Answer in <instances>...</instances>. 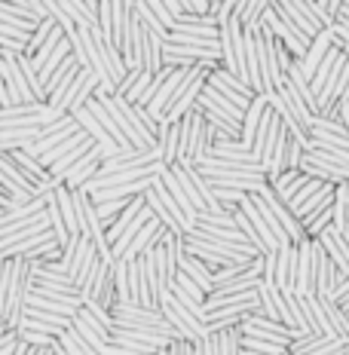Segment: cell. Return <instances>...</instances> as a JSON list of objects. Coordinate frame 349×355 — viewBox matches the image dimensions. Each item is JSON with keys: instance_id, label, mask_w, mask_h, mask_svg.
Wrapping results in <instances>:
<instances>
[{"instance_id": "obj_1", "label": "cell", "mask_w": 349, "mask_h": 355, "mask_svg": "<svg viewBox=\"0 0 349 355\" xmlns=\"http://www.w3.org/2000/svg\"><path fill=\"white\" fill-rule=\"evenodd\" d=\"M31 285H34L31 282V263L22 261V257H12L10 261V282H6L3 300H0V322H3V328L16 331L19 322L25 319Z\"/></svg>"}, {"instance_id": "obj_2", "label": "cell", "mask_w": 349, "mask_h": 355, "mask_svg": "<svg viewBox=\"0 0 349 355\" xmlns=\"http://www.w3.org/2000/svg\"><path fill=\"white\" fill-rule=\"evenodd\" d=\"M184 254L203 261L209 270H218V266H227V263H239V261H251V257H261L255 248H248V245H227V242H218V239H212V236H203L196 230L184 236Z\"/></svg>"}, {"instance_id": "obj_3", "label": "cell", "mask_w": 349, "mask_h": 355, "mask_svg": "<svg viewBox=\"0 0 349 355\" xmlns=\"http://www.w3.org/2000/svg\"><path fill=\"white\" fill-rule=\"evenodd\" d=\"M212 132L205 125L203 110H193L181 120V147H178V162L181 168H196L212 150Z\"/></svg>"}, {"instance_id": "obj_4", "label": "cell", "mask_w": 349, "mask_h": 355, "mask_svg": "<svg viewBox=\"0 0 349 355\" xmlns=\"http://www.w3.org/2000/svg\"><path fill=\"white\" fill-rule=\"evenodd\" d=\"M110 319H114V328L151 331V334H162V337L175 340L172 324L162 319L160 309H144V306H135V303H117V306L110 309Z\"/></svg>"}, {"instance_id": "obj_5", "label": "cell", "mask_w": 349, "mask_h": 355, "mask_svg": "<svg viewBox=\"0 0 349 355\" xmlns=\"http://www.w3.org/2000/svg\"><path fill=\"white\" fill-rule=\"evenodd\" d=\"M160 313H162V319L172 324L175 340L199 343V340L209 337V328H205V322H203V319H196L193 313H187V309H184L181 303L175 300V294H172V291L162 294V297H160Z\"/></svg>"}, {"instance_id": "obj_6", "label": "cell", "mask_w": 349, "mask_h": 355, "mask_svg": "<svg viewBox=\"0 0 349 355\" xmlns=\"http://www.w3.org/2000/svg\"><path fill=\"white\" fill-rule=\"evenodd\" d=\"M294 257L297 248L285 245L264 257V285L279 288V291H294Z\"/></svg>"}, {"instance_id": "obj_7", "label": "cell", "mask_w": 349, "mask_h": 355, "mask_svg": "<svg viewBox=\"0 0 349 355\" xmlns=\"http://www.w3.org/2000/svg\"><path fill=\"white\" fill-rule=\"evenodd\" d=\"M205 86L214 89L218 95H224L230 105L239 107L242 114L251 107V101H255V92H251V89L245 86L242 80L236 77V73H230V71H224V68H212L209 77H205Z\"/></svg>"}, {"instance_id": "obj_8", "label": "cell", "mask_w": 349, "mask_h": 355, "mask_svg": "<svg viewBox=\"0 0 349 355\" xmlns=\"http://www.w3.org/2000/svg\"><path fill=\"white\" fill-rule=\"evenodd\" d=\"M273 6H276L279 19L288 21V25H291L294 31H300L303 37H307V40H316V37L325 31V28L313 19V12H309L307 0H273Z\"/></svg>"}, {"instance_id": "obj_9", "label": "cell", "mask_w": 349, "mask_h": 355, "mask_svg": "<svg viewBox=\"0 0 349 355\" xmlns=\"http://www.w3.org/2000/svg\"><path fill=\"white\" fill-rule=\"evenodd\" d=\"M239 331H242V337L266 340V343H279V346H291L297 340V334L291 328H285V324L276 322V319H266V315H261V313H255L248 322H242Z\"/></svg>"}, {"instance_id": "obj_10", "label": "cell", "mask_w": 349, "mask_h": 355, "mask_svg": "<svg viewBox=\"0 0 349 355\" xmlns=\"http://www.w3.org/2000/svg\"><path fill=\"white\" fill-rule=\"evenodd\" d=\"M95 257H99V251H95V245L86 239V236H77V239L68 242V248L62 251V266H65V272H68L74 288H77L80 276L89 270V263H92Z\"/></svg>"}, {"instance_id": "obj_11", "label": "cell", "mask_w": 349, "mask_h": 355, "mask_svg": "<svg viewBox=\"0 0 349 355\" xmlns=\"http://www.w3.org/2000/svg\"><path fill=\"white\" fill-rule=\"evenodd\" d=\"M294 257V294L297 297H316V263H313V239H303Z\"/></svg>"}, {"instance_id": "obj_12", "label": "cell", "mask_w": 349, "mask_h": 355, "mask_svg": "<svg viewBox=\"0 0 349 355\" xmlns=\"http://www.w3.org/2000/svg\"><path fill=\"white\" fill-rule=\"evenodd\" d=\"M3 86H6V107L34 101L31 86L25 83V73L19 68V55L12 53H3Z\"/></svg>"}, {"instance_id": "obj_13", "label": "cell", "mask_w": 349, "mask_h": 355, "mask_svg": "<svg viewBox=\"0 0 349 355\" xmlns=\"http://www.w3.org/2000/svg\"><path fill=\"white\" fill-rule=\"evenodd\" d=\"M16 331H34V334H46V337H62L65 331H71V319L65 315H53V313H40V309H25V319L19 322Z\"/></svg>"}, {"instance_id": "obj_14", "label": "cell", "mask_w": 349, "mask_h": 355, "mask_svg": "<svg viewBox=\"0 0 349 355\" xmlns=\"http://www.w3.org/2000/svg\"><path fill=\"white\" fill-rule=\"evenodd\" d=\"M80 132V125H77V120L74 116H65L62 123H56V125H49V129H43V135L37 138V141L28 147V157H34V159H40L43 153H49L53 147H58V144H65L68 138H74Z\"/></svg>"}, {"instance_id": "obj_15", "label": "cell", "mask_w": 349, "mask_h": 355, "mask_svg": "<svg viewBox=\"0 0 349 355\" xmlns=\"http://www.w3.org/2000/svg\"><path fill=\"white\" fill-rule=\"evenodd\" d=\"M313 263H316V297H328L331 300L337 266L331 263L328 251L322 248V242H318V239H313Z\"/></svg>"}, {"instance_id": "obj_16", "label": "cell", "mask_w": 349, "mask_h": 355, "mask_svg": "<svg viewBox=\"0 0 349 355\" xmlns=\"http://www.w3.org/2000/svg\"><path fill=\"white\" fill-rule=\"evenodd\" d=\"M99 166H101V157L95 153V147H92V150H89L83 159L74 162V166L68 168V175L62 178V187H68L71 193H74V190H83L86 184L92 181L95 175H99Z\"/></svg>"}, {"instance_id": "obj_17", "label": "cell", "mask_w": 349, "mask_h": 355, "mask_svg": "<svg viewBox=\"0 0 349 355\" xmlns=\"http://www.w3.org/2000/svg\"><path fill=\"white\" fill-rule=\"evenodd\" d=\"M264 12H266L264 0H239V3H236V10H233V16L239 19L245 37H261V31H264V25H261Z\"/></svg>"}, {"instance_id": "obj_18", "label": "cell", "mask_w": 349, "mask_h": 355, "mask_svg": "<svg viewBox=\"0 0 349 355\" xmlns=\"http://www.w3.org/2000/svg\"><path fill=\"white\" fill-rule=\"evenodd\" d=\"M160 184L162 187L172 193V199H175V205L181 209V214H184V220H187V227H190V233L196 230V224H199V211L193 209V202L187 199V193L181 190V184H178V178H175V172L172 168H162V175H160Z\"/></svg>"}, {"instance_id": "obj_19", "label": "cell", "mask_w": 349, "mask_h": 355, "mask_svg": "<svg viewBox=\"0 0 349 355\" xmlns=\"http://www.w3.org/2000/svg\"><path fill=\"white\" fill-rule=\"evenodd\" d=\"M58 6L65 10L77 28H86V31H95L99 28V3H86V0H58Z\"/></svg>"}, {"instance_id": "obj_20", "label": "cell", "mask_w": 349, "mask_h": 355, "mask_svg": "<svg viewBox=\"0 0 349 355\" xmlns=\"http://www.w3.org/2000/svg\"><path fill=\"white\" fill-rule=\"evenodd\" d=\"M331 46H334V34H331V31H322L313 43H309V49H307V55H303V62H297V64H300V73H303V77L313 80V73L318 71V64L325 62V55L331 53Z\"/></svg>"}, {"instance_id": "obj_21", "label": "cell", "mask_w": 349, "mask_h": 355, "mask_svg": "<svg viewBox=\"0 0 349 355\" xmlns=\"http://www.w3.org/2000/svg\"><path fill=\"white\" fill-rule=\"evenodd\" d=\"M239 211L245 214V218H248V224H251V230H255V236L257 239L264 242V248L270 251H279V242H276V236H273V230H270V224H266V220L261 218V211L255 209V202H251V196H245L242 202H239Z\"/></svg>"}, {"instance_id": "obj_22", "label": "cell", "mask_w": 349, "mask_h": 355, "mask_svg": "<svg viewBox=\"0 0 349 355\" xmlns=\"http://www.w3.org/2000/svg\"><path fill=\"white\" fill-rule=\"evenodd\" d=\"M318 242H322V248L328 251L331 263L337 266L340 272H346V276H349V242H346V236H340L331 227V230H325L322 236H318Z\"/></svg>"}, {"instance_id": "obj_23", "label": "cell", "mask_w": 349, "mask_h": 355, "mask_svg": "<svg viewBox=\"0 0 349 355\" xmlns=\"http://www.w3.org/2000/svg\"><path fill=\"white\" fill-rule=\"evenodd\" d=\"M172 34H187V37H199V40H218V21L212 16H205V19L181 16Z\"/></svg>"}, {"instance_id": "obj_24", "label": "cell", "mask_w": 349, "mask_h": 355, "mask_svg": "<svg viewBox=\"0 0 349 355\" xmlns=\"http://www.w3.org/2000/svg\"><path fill=\"white\" fill-rule=\"evenodd\" d=\"M178 272H184V276H187L190 282H196L205 294H212V291H214L212 270H209V266H205L203 261H196V257L184 254V251H181V257H178Z\"/></svg>"}, {"instance_id": "obj_25", "label": "cell", "mask_w": 349, "mask_h": 355, "mask_svg": "<svg viewBox=\"0 0 349 355\" xmlns=\"http://www.w3.org/2000/svg\"><path fill=\"white\" fill-rule=\"evenodd\" d=\"M157 147L162 150V166H166V168H172L175 162H178V147H181V123L160 125Z\"/></svg>"}, {"instance_id": "obj_26", "label": "cell", "mask_w": 349, "mask_h": 355, "mask_svg": "<svg viewBox=\"0 0 349 355\" xmlns=\"http://www.w3.org/2000/svg\"><path fill=\"white\" fill-rule=\"evenodd\" d=\"M266 107H270L266 95H255L251 107L245 110V116H242V144L245 147H251V141H255V132H257V125H261V120H264Z\"/></svg>"}, {"instance_id": "obj_27", "label": "cell", "mask_w": 349, "mask_h": 355, "mask_svg": "<svg viewBox=\"0 0 349 355\" xmlns=\"http://www.w3.org/2000/svg\"><path fill=\"white\" fill-rule=\"evenodd\" d=\"M209 157L230 159V162H257L255 157H251V147H245L242 141H218V144H212ZM257 166H261V162H257Z\"/></svg>"}, {"instance_id": "obj_28", "label": "cell", "mask_w": 349, "mask_h": 355, "mask_svg": "<svg viewBox=\"0 0 349 355\" xmlns=\"http://www.w3.org/2000/svg\"><path fill=\"white\" fill-rule=\"evenodd\" d=\"M334 230L349 236V184L334 187Z\"/></svg>"}, {"instance_id": "obj_29", "label": "cell", "mask_w": 349, "mask_h": 355, "mask_svg": "<svg viewBox=\"0 0 349 355\" xmlns=\"http://www.w3.org/2000/svg\"><path fill=\"white\" fill-rule=\"evenodd\" d=\"M309 12L325 31H331L337 25V16H340V0H307Z\"/></svg>"}, {"instance_id": "obj_30", "label": "cell", "mask_w": 349, "mask_h": 355, "mask_svg": "<svg viewBox=\"0 0 349 355\" xmlns=\"http://www.w3.org/2000/svg\"><path fill=\"white\" fill-rule=\"evenodd\" d=\"M135 19L141 21V28H144L147 34H153V37H160V40L169 43V37H172V34H169L166 28L157 21V16L151 12V3H135Z\"/></svg>"}, {"instance_id": "obj_31", "label": "cell", "mask_w": 349, "mask_h": 355, "mask_svg": "<svg viewBox=\"0 0 349 355\" xmlns=\"http://www.w3.org/2000/svg\"><path fill=\"white\" fill-rule=\"evenodd\" d=\"M300 227H303V233H307V239H318L325 230H331L334 227V205L331 209H325V211H318V214H313V218H307Z\"/></svg>"}, {"instance_id": "obj_32", "label": "cell", "mask_w": 349, "mask_h": 355, "mask_svg": "<svg viewBox=\"0 0 349 355\" xmlns=\"http://www.w3.org/2000/svg\"><path fill=\"white\" fill-rule=\"evenodd\" d=\"M212 337H214V343H218V355H242V331L239 328H227Z\"/></svg>"}, {"instance_id": "obj_33", "label": "cell", "mask_w": 349, "mask_h": 355, "mask_svg": "<svg viewBox=\"0 0 349 355\" xmlns=\"http://www.w3.org/2000/svg\"><path fill=\"white\" fill-rule=\"evenodd\" d=\"M43 110L40 101H28V105H12V107H0V123L3 120H34Z\"/></svg>"}, {"instance_id": "obj_34", "label": "cell", "mask_w": 349, "mask_h": 355, "mask_svg": "<svg viewBox=\"0 0 349 355\" xmlns=\"http://www.w3.org/2000/svg\"><path fill=\"white\" fill-rule=\"evenodd\" d=\"M0 21H3V25H10V28H19V31H25L28 37L37 31V25H31V21L22 19L19 12L12 10V3H0Z\"/></svg>"}, {"instance_id": "obj_35", "label": "cell", "mask_w": 349, "mask_h": 355, "mask_svg": "<svg viewBox=\"0 0 349 355\" xmlns=\"http://www.w3.org/2000/svg\"><path fill=\"white\" fill-rule=\"evenodd\" d=\"M242 352H255V355H288V346L266 343V340H251V337H242Z\"/></svg>"}, {"instance_id": "obj_36", "label": "cell", "mask_w": 349, "mask_h": 355, "mask_svg": "<svg viewBox=\"0 0 349 355\" xmlns=\"http://www.w3.org/2000/svg\"><path fill=\"white\" fill-rule=\"evenodd\" d=\"M153 193H157L160 196V202L162 205H166V209H169V214H172V218L178 220V224H181L184 227V233H190V227H187V220H184V214H181V209H178V205H175V199H172V193H169V190L166 187H162V184H160V178H157V181H153Z\"/></svg>"}, {"instance_id": "obj_37", "label": "cell", "mask_w": 349, "mask_h": 355, "mask_svg": "<svg viewBox=\"0 0 349 355\" xmlns=\"http://www.w3.org/2000/svg\"><path fill=\"white\" fill-rule=\"evenodd\" d=\"M58 346H62V349L68 352V355H99V352L92 349V346H86L83 340L74 334V331H65V334L58 337Z\"/></svg>"}, {"instance_id": "obj_38", "label": "cell", "mask_w": 349, "mask_h": 355, "mask_svg": "<svg viewBox=\"0 0 349 355\" xmlns=\"http://www.w3.org/2000/svg\"><path fill=\"white\" fill-rule=\"evenodd\" d=\"M199 224L224 227V230H236V224H233V211H221V214H209V211H203V214H199Z\"/></svg>"}, {"instance_id": "obj_39", "label": "cell", "mask_w": 349, "mask_h": 355, "mask_svg": "<svg viewBox=\"0 0 349 355\" xmlns=\"http://www.w3.org/2000/svg\"><path fill=\"white\" fill-rule=\"evenodd\" d=\"M181 10H184V16L205 19L212 12V0H181Z\"/></svg>"}, {"instance_id": "obj_40", "label": "cell", "mask_w": 349, "mask_h": 355, "mask_svg": "<svg viewBox=\"0 0 349 355\" xmlns=\"http://www.w3.org/2000/svg\"><path fill=\"white\" fill-rule=\"evenodd\" d=\"M151 12H153V16H157V21H160L162 28H166L169 34L175 31V19L169 16V10H166V3H162V0H151Z\"/></svg>"}, {"instance_id": "obj_41", "label": "cell", "mask_w": 349, "mask_h": 355, "mask_svg": "<svg viewBox=\"0 0 349 355\" xmlns=\"http://www.w3.org/2000/svg\"><path fill=\"white\" fill-rule=\"evenodd\" d=\"M300 159H303V147L291 141L288 144V157H285V172H297L300 168Z\"/></svg>"}, {"instance_id": "obj_42", "label": "cell", "mask_w": 349, "mask_h": 355, "mask_svg": "<svg viewBox=\"0 0 349 355\" xmlns=\"http://www.w3.org/2000/svg\"><path fill=\"white\" fill-rule=\"evenodd\" d=\"M303 181H309V178L303 175L300 168H297V172H282V175L276 178V181L270 184V187H288V184H303Z\"/></svg>"}, {"instance_id": "obj_43", "label": "cell", "mask_w": 349, "mask_h": 355, "mask_svg": "<svg viewBox=\"0 0 349 355\" xmlns=\"http://www.w3.org/2000/svg\"><path fill=\"white\" fill-rule=\"evenodd\" d=\"M193 355H218V343H214V337L209 334L205 340L193 343Z\"/></svg>"}, {"instance_id": "obj_44", "label": "cell", "mask_w": 349, "mask_h": 355, "mask_svg": "<svg viewBox=\"0 0 349 355\" xmlns=\"http://www.w3.org/2000/svg\"><path fill=\"white\" fill-rule=\"evenodd\" d=\"M166 355H193V343H187V340H175V343L166 349Z\"/></svg>"}, {"instance_id": "obj_45", "label": "cell", "mask_w": 349, "mask_h": 355, "mask_svg": "<svg viewBox=\"0 0 349 355\" xmlns=\"http://www.w3.org/2000/svg\"><path fill=\"white\" fill-rule=\"evenodd\" d=\"M166 3V10H169V16L175 19V25H178V19L184 16V10H181V0H162Z\"/></svg>"}, {"instance_id": "obj_46", "label": "cell", "mask_w": 349, "mask_h": 355, "mask_svg": "<svg viewBox=\"0 0 349 355\" xmlns=\"http://www.w3.org/2000/svg\"><path fill=\"white\" fill-rule=\"evenodd\" d=\"M12 340H19V337H16V331H10V328H0V349H3L6 343H12Z\"/></svg>"}, {"instance_id": "obj_47", "label": "cell", "mask_w": 349, "mask_h": 355, "mask_svg": "<svg viewBox=\"0 0 349 355\" xmlns=\"http://www.w3.org/2000/svg\"><path fill=\"white\" fill-rule=\"evenodd\" d=\"M56 346H58V343H56ZM56 346H53V349H37L34 355H56Z\"/></svg>"}, {"instance_id": "obj_48", "label": "cell", "mask_w": 349, "mask_h": 355, "mask_svg": "<svg viewBox=\"0 0 349 355\" xmlns=\"http://www.w3.org/2000/svg\"><path fill=\"white\" fill-rule=\"evenodd\" d=\"M153 355H166V349H162V352H153Z\"/></svg>"}, {"instance_id": "obj_49", "label": "cell", "mask_w": 349, "mask_h": 355, "mask_svg": "<svg viewBox=\"0 0 349 355\" xmlns=\"http://www.w3.org/2000/svg\"><path fill=\"white\" fill-rule=\"evenodd\" d=\"M0 328H3V322H0Z\"/></svg>"}, {"instance_id": "obj_50", "label": "cell", "mask_w": 349, "mask_h": 355, "mask_svg": "<svg viewBox=\"0 0 349 355\" xmlns=\"http://www.w3.org/2000/svg\"><path fill=\"white\" fill-rule=\"evenodd\" d=\"M288 355H291V352H288Z\"/></svg>"}]
</instances>
